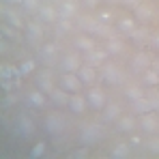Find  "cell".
<instances>
[{"label":"cell","instance_id":"29","mask_svg":"<svg viewBox=\"0 0 159 159\" xmlns=\"http://www.w3.org/2000/svg\"><path fill=\"white\" fill-rule=\"evenodd\" d=\"M56 52H58V45L56 43H48V45H43L41 48V58H45V60H52L54 56H56Z\"/></svg>","mask_w":159,"mask_h":159},{"label":"cell","instance_id":"41","mask_svg":"<svg viewBox=\"0 0 159 159\" xmlns=\"http://www.w3.org/2000/svg\"><path fill=\"white\" fill-rule=\"evenodd\" d=\"M153 69H155V71L159 73V60H153Z\"/></svg>","mask_w":159,"mask_h":159},{"label":"cell","instance_id":"22","mask_svg":"<svg viewBox=\"0 0 159 159\" xmlns=\"http://www.w3.org/2000/svg\"><path fill=\"white\" fill-rule=\"evenodd\" d=\"M107 54H112V56H116V54H123L125 50V43L120 41V39H116V37H110L107 39Z\"/></svg>","mask_w":159,"mask_h":159},{"label":"cell","instance_id":"2","mask_svg":"<svg viewBox=\"0 0 159 159\" xmlns=\"http://www.w3.org/2000/svg\"><path fill=\"white\" fill-rule=\"evenodd\" d=\"M101 80H103L106 84L116 86V84H120L125 78H123V71H120L116 65H103V69H101Z\"/></svg>","mask_w":159,"mask_h":159},{"label":"cell","instance_id":"38","mask_svg":"<svg viewBox=\"0 0 159 159\" xmlns=\"http://www.w3.org/2000/svg\"><path fill=\"white\" fill-rule=\"evenodd\" d=\"M123 7H129V9H135L138 4H142V0H120Z\"/></svg>","mask_w":159,"mask_h":159},{"label":"cell","instance_id":"7","mask_svg":"<svg viewBox=\"0 0 159 159\" xmlns=\"http://www.w3.org/2000/svg\"><path fill=\"white\" fill-rule=\"evenodd\" d=\"M62 86H65V90H69V93H80V88L84 86V82L80 80L78 73H65V75H62Z\"/></svg>","mask_w":159,"mask_h":159},{"label":"cell","instance_id":"10","mask_svg":"<svg viewBox=\"0 0 159 159\" xmlns=\"http://www.w3.org/2000/svg\"><path fill=\"white\" fill-rule=\"evenodd\" d=\"M86 62L88 65H93V67H99V65H103L106 62V58H107V50H90V52H86Z\"/></svg>","mask_w":159,"mask_h":159},{"label":"cell","instance_id":"1","mask_svg":"<svg viewBox=\"0 0 159 159\" xmlns=\"http://www.w3.org/2000/svg\"><path fill=\"white\" fill-rule=\"evenodd\" d=\"M101 135H103L101 127H99V125H93V123H90V125H84V127H82L80 140H82V142H84L86 146H90V144H95V142H97V140H99Z\"/></svg>","mask_w":159,"mask_h":159},{"label":"cell","instance_id":"39","mask_svg":"<svg viewBox=\"0 0 159 159\" xmlns=\"http://www.w3.org/2000/svg\"><path fill=\"white\" fill-rule=\"evenodd\" d=\"M151 45H153L155 50H159V32H157V34H153V39H151Z\"/></svg>","mask_w":159,"mask_h":159},{"label":"cell","instance_id":"9","mask_svg":"<svg viewBox=\"0 0 159 159\" xmlns=\"http://www.w3.org/2000/svg\"><path fill=\"white\" fill-rule=\"evenodd\" d=\"M78 75H80V80H82L86 86L95 84L97 78H99V73H97V69H95L93 65H82V67H80V71H78Z\"/></svg>","mask_w":159,"mask_h":159},{"label":"cell","instance_id":"35","mask_svg":"<svg viewBox=\"0 0 159 159\" xmlns=\"http://www.w3.org/2000/svg\"><path fill=\"white\" fill-rule=\"evenodd\" d=\"M41 4H39V0H24V9L26 11H34V9H39Z\"/></svg>","mask_w":159,"mask_h":159},{"label":"cell","instance_id":"15","mask_svg":"<svg viewBox=\"0 0 159 159\" xmlns=\"http://www.w3.org/2000/svg\"><path fill=\"white\" fill-rule=\"evenodd\" d=\"M73 45H75V50H80V52H84V54L97 48V43H95L93 37H78V39L73 41Z\"/></svg>","mask_w":159,"mask_h":159},{"label":"cell","instance_id":"12","mask_svg":"<svg viewBox=\"0 0 159 159\" xmlns=\"http://www.w3.org/2000/svg\"><path fill=\"white\" fill-rule=\"evenodd\" d=\"M131 110L133 114H148V112H153V106H151V101L146 99V95L144 97H140V99H135V101H131Z\"/></svg>","mask_w":159,"mask_h":159},{"label":"cell","instance_id":"20","mask_svg":"<svg viewBox=\"0 0 159 159\" xmlns=\"http://www.w3.org/2000/svg\"><path fill=\"white\" fill-rule=\"evenodd\" d=\"M133 11H135V20H138V22H148V20L153 17V9H151L148 4H138Z\"/></svg>","mask_w":159,"mask_h":159},{"label":"cell","instance_id":"25","mask_svg":"<svg viewBox=\"0 0 159 159\" xmlns=\"http://www.w3.org/2000/svg\"><path fill=\"white\" fill-rule=\"evenodd\" d=\"M116 127H118V131L129 133V131H133V127H135V120H133L131 116H120L118 123H116Z\"/></svg>","mask_w":159,"mask_h":159},{"label":"cell","instance_id":"30","mask_svg":"<svg viewBox=\"0 0 159 159\" xmlns=\"http://www.w3.org/2000/svg\"><path fill=\"white\" fill-rule=\"evenodd\" d=\"M125 95H127V99H129V101H135V99H140V97H144V90H142L140 86H129Z\"/></svg>","mask_w":159,"mask_h":159},{"label":"cell","instance_id":"28","mask_svg":"<svg viewBox=\"0 0 159 159\" xmlns=\"http://www.w3.org/2000/svg\"><path fill=\"white\" fill-rule=\"evenodd\" d=\"M129 39H131V41H135V43H146V39H148V30H146V26L135 28L131 34H129Z\"/></svg>","mask_w":159,"mask_h":159},{"label":"cell","instance_id":"40","mask_svg":"<svg viewBox=\"0 0 159 159\" xmlns=\"http://www.w3.org/2000/svg\"><path fill=\"white\" fill-rule=\"evenodd\" d=\"M84 2H86V4H88V7H97V4H99V2H101V0H84Z\"/></svg>","mask_w":159,"mask_h":159},{"label":"cell","instance_id":"16","mask_svg":"<svg viewBox=\"0 0 159 159\" xmlns=\"http://www.w3.org/2000/svg\"><path fill=\"white\" fill-rule=\"evenodd\" d=\"M39 17H41V22H45V24H54L60 15H58V11H56L54 7H39Z\"/></svg>","mask_w":159,"mask_h":159},{"label":"cell","instance_id":"14","mask_svg":"<svg viewBox=\"0 0 159 159\" xmlns=\"http://www.w3.org/2000/svg\"><path fill=\"white\" fill-rule=\"evenodd\" d=\"M75 13H78V7H75V2H71V0H65V2H60L58 15H60L62 20H71Z\"/></svg>","mask_w":159,"mask_h":159},{"label":"cell","instance_id":"6","mask_svg":"<svg viewBox=\"0 0 159 159\" xmlns=\"http://www.w3.org/2000/svg\"><path fill=\"white\" fill-rule=\"evenodd\" d=\"M151 67H153V60H151V56H148V54L140 52V54H135V56H133L131 69L135 71V73H144V71H146V69H151Z\"/></svg>","mask_w":159,"mask_h":159},{"label":"cell","instance_id":"3","mask_svg":"<svg viewBox=\"0 0 159 159\" xmlns=\"http://www.w3.org/2000/svg\"><path fill=\"white\" fill-rule=\"evenodd\" d=\"M86 101L93 110H103L106 107V93L101 88H90L86 93Z\"/></svg>","mask_w":159,"mask_h":159},{"label":"cell","instance_id":"18","mask_svg":"<svg viewBox=\"0 0 159 159\" xmlns=\"http://www.w3.org/2000/svg\"><path fill=\"white\" fill-rule=\"evenodd\" d=\"M50 99H52L54 106L62 107V106H69V99H71V97H69L65 90H58V88H54L52 93H50Z\"/></svg>","mask_w":159,"mask_h":159},{"label":"cell","instance_id":"37","mask_svg":"<svg viewBox=\"0 0 159 159\" xmlns=\"http://www.w3.org/2000/svg\"><path fill=\"white\" fill-rule=\"evenodd\" d=\"M146 146H148V151H153V153H157V155H159V138H157V140L146 142Z\"/></svg>","mask_w":159,"mask_h":159},{"label":"cell","instance_id":"43","mask_svg":"<svg viewBox=\"0 0 159 159\" xmlns=\"http://www.w3.org/2000/svg\"><path fill=\"white\" fill-rule=\"evenodd\" d=\"M106 2H110V4H114V2H120V0H106Z\"/></svg>","mask_w":159,"mask_h":159},{"label":"cell","instance_id":"31","mask_svg":"<svg viewBox=\"0 0 159 159\" xmlns=\"http://www.w3.org/2000/svg\"><path fill=\"white\" fill-rule=\"evenodd\" d=\"M32 71H34V62H32V60H24V62L20 65V69H17L20 75H28V73H32Z\"/></svg>","mask_w":159,"mask_h":159},{"label":"cell","instance_id":"26","mask_svg":"<svg viewBox=\"0 0 159 159\" xmlns=\"http://www.w3.org/2000/svg\"><path fill=\"white\" fill-rule=\"evenodd\" d=\"M112 157H114V159L129 157V144H127V142H118V144L112 148Z\"/></svg>","mask_w":159,"mask_h":159},{"label":"cell","instance_id":"4","mask_svg":"<svg viewBox=\"0 0 159 159\" xmlns=\"http://www.w3.org/2000/svg\"><path fill=\"white\" fill-rule=\"evenodd\" d=\"M45 131L50 133V135H60V133L65 131V118L58 116V114H50L45 118Z\"/></svg>","mask_w":159,"mask_h":159},{"label":"cell","instance_id":"13","mask_svg":"<svg viewBox=\"0 0 159 159\" xmlns=\"http://www.w3.org/2000/svg\"><path fill=\"white\" fill-rule=\"evenodd\" d=\"M26 37H28L30 43L41 41V39H43V28L39 26V24H34V22H28L26 24Z\"/></svg>","mask_w":159,"mask_h":159},{"label":"cell","instance_id":"32","mask_svg":"<svg viewBox=\"0 0 159 159\" xmlns=\"http://www.w3.org/2000/svg\"><path fill=\"white\" fill-rule=\"evenodd\" d=\"M146 99L151 101L153 110H157V112H159V90H148V93H146Z\"/></svg>","mask_w":159,"mask_h":159},{"label":"cell","instance_id":"19","mask_svg":"<svg viewBox=\"0 0 159 159\" xmlns=\"http://www.w3.org/2000/svg\"><path fill=\"white\" fill-rule=\"evenodd\" d=\"M37 84H39V88H41L43 93H48V95L54 90V84H52V80H50V71L39 73V75H37Z\"/></svg>","mask_w":159,"mask_h":159},{"label":"cell","instance_id":"27","mask_svg":"<svg viewBox=\"0 0 159 159\" xmlns=\"http://www.w3.org/2000/svg\"><path fill=\"white\" fill-rule=\"evenodd\" d=\"M120 116V107L116 106V103H110V106L103 110V120L106 123H112V120H116Z\"/></svg>","mask_w":159,"mask_h":159},{"label":"cell","instance_id":"24","mask_svg":"<svg viewBox=\"0 0 159 159\" xmlns=\"http://www.w3.org/2000/svg\"><path fill=\"white\" fill-rule=\"evenodd\" d=\"M28 103L34 107H43L45 106V93L39 88V90H32L30 95H28Z\"/></svg>","mask_w":159,"mask_h":159},{"label":"cell","instance_id":"8","mask_svg":"<svg viewBox=\"0 0 159 159\" xmlns=\"http://www.w3.org/2000/svg\"><path fill=\"white\" fill-rule=\"evenodd\" d=\"M140 127H142L146 133H155L159 129V118L153 114V112L142 114V116H140Z\"/></svg>","mask_w":159,"mask_h":159},{"label":"cell","instance_id":"21","mask_svg":"<svg viewBox=\"0 0 159 159\" xmlns=\"http://www.w3.org/2000/svg\"><path fill=\"white\" fill-rule=\"evenodd\" d=\"M142 82L146 84V86H151V88H155V86H159V73L151 67V69H146L144 73H142Z\"/></svg>","mask_w":159,"mask_h":159},{"label":"cell","instance_id":"11","mask_svg":"<svg viewBox=\"0 0 159 159\" xmlns=\"http://www.w3.org/2000/svg\"><path fill=\"white\" fill-rule=\"evenodd\" d=\"M86 106H88V101H86V97H82V95H71V99H69V110L73 112V114H84L86 112Z\"/></svg>","mask_w":159,"mask_h":159},{"label":"cell","instance_id":"17","mask_svg":"<svg viewBox=\"0 0 159 159\" xmlns=\"http://www.w3.org/2000/svg\"><path fill=\"white\" fill-rule=\"evenodd\" d=\"M135 22H138L135 17H120V20H118V24H116V28H118V32H123V34H127V37H129L133 30L138 28V26H135Z\"/></svg>","mask_w":159,"mask_h":159},{"label":"cell","instance_id":"33","mask_svg":"<svg viewBox=\"0 0 159 159\" xmlns=\"http://www.w3.org/2000/svg\"><path fill=\"white\" fill-rule=\"evenodd\" d=\"M7 20H9V22H11L15 28H22V26H24V24H22V20H20V17H17L13 11H7Z\"/></svg>","mask_w":159,"mask_h":159},{"label":"cell","instance_id":"36","mask_svg":"<svg viewBox=\"0 0 159 159\" xmlns=\"http://www.w3.org/2000/svg\"><path fill=\"white\" fill-rule=\"evenodd\" d=\"M67 30H71V22H69V20H62V17H60V24H58V32H67Z\"/></svg>","mask_w":159,"mask_h":159},{"label":"cell","instance_id":"5","mask_svg":"<svg viewBox=\"0 0 159 159\" xmlns=\"http://www.w3.org/2000/svg\"><path fill=\"white\" fill-rule=\"evenodd\" d=\"M80 67H82V58H80L78 54H67V56H62V60H60V69H62L65 73H78Z\"/></svg>","mask_w":159,"mask_h":159},{"label":"cell","instance_id":"42","mask_svg":"<svg viewBox=\"0 0 159 159\" xmlns=\"http://www.w3.org/2000/svg\"><path fill=\"white\" fill-rule=\"evenodd\" d=\"M7 2H11V4H24V0H7Z\"/></svg>","mask_w":159,"mask_h":159},{"label":"cell","instance_id":"34","mask_svg":"<svg viewBox=\"0 0 159 159\" xmlns=\"http://www.w3.org/2000/svg\"><path fill=\"white\" fill-rule=\"evenodd\" d=\"M43 153H45V142H37V146L32 148V153H30V155H32V157H41Z\"/></svg>","mask_w":159,"mask_h":159},{"label":"cell","instance_id":"23","mask_svg":"<svg viewBox=\"0 0 159 159\" xmlns=\"http://www.w3.org/2000/svg\"><path fill=\"white\" fill-rule=\"evenodd\" d=\"M17 127H20V133H22V135H32V133H34V123H32L28 116H20Z\"/></svg>","mask_w":159,"mask_h":159}]
</instances>
